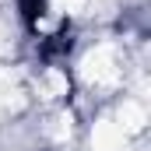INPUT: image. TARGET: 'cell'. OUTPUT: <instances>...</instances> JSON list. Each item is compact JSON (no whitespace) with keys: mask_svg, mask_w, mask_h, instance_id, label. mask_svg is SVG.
Returning <instances> with one entry per match:
<instances>
[{"mask_svg":"<svg viewBox=\"0 0 151 151\" xmlns=\"http://www.w3.org/2000/svg\"><path fill=\"white\" fill-rule=\"evenodd\" d=\"M77 81L84 91H91L99 99L116 95L127 84V49L119 42H109V39L88 46L77 56Z\"/></svg>","mask_w":151,"mask_h":151,"instance_id":"cell-1","label":"cell"},{"mask_svg":"<svg viewBox=\"0 0 151 151\" xmlns=\"http://www.w3.org/2000/svg\"><path fill=\"white\" fill-rule=\"evenodd\" d=\"M28 95L32 102L53 109V106H67L74 95V77L63 63H39V70L28 77Z\"/></svg>","mask_w":151,"mask_h":151,"instance_id":"cell-2","label":"cell"},{"mask_svg":"<svg viewBox=\"0 0 151 151\" xmlns=\"http://www.w3.org/2000/svg\"><path fill=\"white\" fill-rule=\"evenodd\" d=\"M113 119L119 123V130H123L127 137H141V134L148 130V119H151L144 95H123V99H116Z\"/></svg>","mask_w":151,"mask_h":151,"instance_id":"cell-3","label":"cell"},{"mask_svg":"<svg viewBox=\"0 0 151 151\" xmlns=\"http://www.w3.org/2000/svg\"><path fill=\"white\" fill-rule=\"evenodd\" d=\"M88 144H91V151H127L130 137L119 130L113 116H95L88 127Z\"/></svg>","mask_w":151,"mask_h":151,"instance_id":"cell-4","label":"cell"},{"mask_svg":"<svg viewBox=\"0 0 151 151\" xmlns=\"http://www.w3.org/2000/svg\"><path fill=\"white\" fill-rule=\"evenodd\" d=\"M0 119H4V113H0Z\"/></svg>","mask_w":151,"mask_h":151,"instance_id":"cell-5","label":"cell"}]
</instances>
